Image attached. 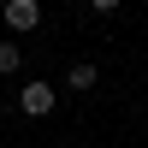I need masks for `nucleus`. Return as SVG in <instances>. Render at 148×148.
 Wrapping results in <instances>:
<instances>
[{"instance_id":"1","label":"nucleus","mask_w":148,"mask_h":148,"mask_svg":"<svg viewBox=\"0 0 148 148\" xmlns=\"http://www.w3.org/2000/svg\"><path fill=\"white\" fill-rule=\"evenodd\" d=\"M6 24L18 36H30L36 24H42V0H6Z\"/></svg>"},{"instance_id":"2","label":"nucleus","mask_w":148,"mask_h":148,"mask_svg":"<svg viewBox=\"0 0 148 148\" xmlns=\"http://www.w3.org/2000/svg\"><path fill=\"white\" fill-rule=\"evenodd\" d=\"M18 101H24V113H30V119H47V113H53V83H24Z\"/></svg>"},{"instance_id":"3","label":"nucleus","mask_w":148,"mask_h":148,"mask_svg":"<svg viewBox=\"0 0 148 148\" xmlns=\"http://www.w3.org/2000/svg\"><path fill=\"white\" fill-rule=\"evenodd\" d=\"M18 59H24L18 42H0V77H12V71H18Z\"/></svg>"},{"instance_id":"4","label":"nucleus","mask_w":148,"mask_h":148,"mask_svg":"<svg viewBox=\"0 0 148 148\" xmlns=\"http://www.w3.org/2000/svg\"><path fill=\"white\" fill-rule=\"evenodd\" d=\"M65 83H71L77 95H83V89H95V65H71V77H65Z\"/></svg>"},{"instance_id":"5","label":"nucleus","mask_w":148,"mask_h":148,"mask_svg":"<svg viewBox=\"0 0 148 148\" xmlns=\"http://www.w3.org/2000/svg\"><path fill=\"white\" fill-rule=\"evenodd\" d=\"M89 6H95V12H119V0H89Z\"/></svg>"}]
</instances>
